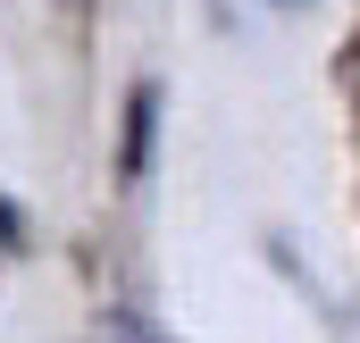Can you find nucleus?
<instances>
[{
    "mask_svg": "<svg viewBox=\"0 0 360 343\" xmlns=\"http://www.w3.org/2000/svg\"><path fill=\"white\" fill-rule=\"evenodd\" d=\"M151 109H160V92H134V134H126V176H143V160H151Z\"/></svg>",
    "mask_w": 360,
    "mask_h": 343,
    "instance_id": "1",
    "label": "nucleus"
},
{
    "mask_svg": "<svg viewBox=\"0 0 360 343\" xmlns=\"http://www.w3.org/2000/svg\"><path fill=\"white\" fill-rule=\"evenodd\" d=\"M0 243H17V209L8 201H0Z\"/></svg>",
    "mask_w": 360,
    "mask_h": 343,
    "instance_id": "2",
    "label": "nucleus"
}]
</instances>
